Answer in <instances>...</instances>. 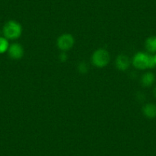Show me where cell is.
<instances>
[{
    "label": "cell",
    "mask_w": 156,
    "mask_h": 156,
    "mask_svg": "<svg viewBox=\"0 0 156 156\" xmlns=\"http://www.w3.org/2000/svg\"><path fill=\"white\" fill-rule=\"evenodd\" d=\"M133 64L134 67L139 70H145L155 67L154 57L145 52H137L133 58Z\"/></svg>",
    "instance_id": "1"
},
{
    "label": "cell",
    "mask_w": 156,
    "mask_h": 156,
    "mask_svg": "<svg viewBox=\"0 0 156 156\" xmlns=\"http://www.w3.org/2000/svg\"><path fill=\"white\" fill-rule=\"evenodd\" d=\"M22 27L20 23L14 20H10L4 25L2 28L3 36L8 40H16L21 37Z\"/></svg>",
    "instance_id": "2"
},
{
    "label": "cell",
    "mask_w": 156,
    "mask_h": 156,
    "mask_svg": "<svg viewBox=\"0 0 156 156\" xmlns=\"http://www.w3.org/2000/svg\"><path fill=\"white\" fill-rule=\"evenodd\" d=\"M110 61L109 52L103 48L97 49L92 55V63L95 67H104L107 65Z\"/></svg>",
    "instance_id": "3"
},
{
    "label": "cell",
    "mask_w": 156,
    "mask_h": 156,
    "mask_svg": "<svg viewBox=\"0 0 156 156\" xmlns=\"http://www.w3.org/2000/svg\"><path fill=\"white\" fill-rule=\"evenodd\" d=\"M74 44V38L70 34H63L58 37L57 40V46L62 51H67L73 48Z\"/></svg>",
    "instance_id": "4"
},
{
    "label": "cell",
    "mask_w": 156,
    "mask_h": 156,
    "mask_svg": "<svg viewBox=\"0 0 156 156\" xmlns=\"http://www.w3.org/2000/svg\"><path fill=\"white\" fill-rule=\"evenodd\" d=\"M8 55L12 59H21L24 55L23 48L19 43H13V44L9 45L8 50Z\"/></svg>",
    "instance_id": "5"
},
{
    "label": "cell",
    "mask_w": 156,
    "mask_h": 156,
    "mask_svg": "<svg viewBox=\"0 0 156 156\" xmlns=\"http://www.w3.org/2000/svg\"><path fill=\"white\" fill-rule=\"evenodd\" d=\"M115 66L118 70H122V71H125L126 70H127L129 67V60L128 57L124 55H119L115 61Z\"/></svg>",
    "instance_id": "6"
},
{
    "label": "cell",
    "mask_w": 156,
    "mask_h": 156,
    "mask_svg": "<svg viewBox=\"0 0 156 156\" xmlns=\"http://www.w3.org/2000/svg\"><path fill=\"white\" fill-rule=\"evenodd\" d=\"M143 114L149 119H153L156 117V105L153 103H147L142 109Z\"/></svg>",
    "instance_id": "7"
},
{
    "label": "cell",
    "mask_w": 156,
    "mask_h": 156,
    "mask_svg": "<svg viewBox=\"0 0 156 156\" xmlns=\"http://www.w3.org/2000/svg\"><path fill=\"white\" fill-rule=\"evenodd\" d=\"M145 47L148 53H156V36L148 37L145 41Z\"/></svg>",
    "instance_id": "8"
},
{
    "label": "cell",
    "mask_w": 156,
    "mask_h": 156,
    "mask_svg": "<svg viewBox=\"0 0 156 156\" xmlns=\"http://www.w3.org/2000/svg\"><path fill=\"white\" fill-rule=\"evenodd\" d=\"M155 80V76L151 72H146L144 73L141 79V83L144 87H151Z\"/></svg>",
    "instance_id": "9"
},
{
    "label": "cell",
    "mask_w": 156,
    "mask_h": 156,
    "mask_svg": "<svg viewBox=\"0 0 156 156\" xmlns=\"http://www.w3.org/2000/svg\"><path fill=\"white\" fill-rule=\"evenodd\" d=\"M9 45L8 39L4 36H0V54H4L8 51Z\"/></svg>",
    "instance_id": "10"
},
{
    "label": "cell",
    "mask_w": 156,
    "mask_h": 156,
    "mask_svg": "<svg viewBox=\"0 0 156 156\" xmlns=\"http://www.w3.org/2000/svg\"><path fill=\"white\" fill-rule=\"evenodd\" d=\"M78 70H79V71L82 73H87V70H88L87 65V64L83 62L80 63V64H79V66H78Z\"/></svg>",
    "instance_id": "11"
},
{
    "label": "cell",
    "mask_w": 156,
    "mask_h": 156,
    "mask_svg": "<svg viewBox=\"0 0 156 156\" xmlns=\"http://www.w3.org/2000/svg\"><path fill=\"white\" fill-rule=\"evenodd\" d=\"M59 58L61 61L64 62V61H66L67 60V55H66V53H64H64H61V55H60Z\"/></svg>",
    "instance_id": "12"
},
{
    "label": "cell",
    "mask_w": 156,
    "mask_h": 156,
    "mask_svg": "<svg viewBox=\"0 0 156 156\" xmlns=\"http://www.w3.org/2000/svg\"><path fill=\"white\" fill-rule=\"evenodd\" d=\"M153 57H154V64H155L156 65V54L154 55H153Z\"/></svg>",
    "instance_id": "13"
},
{
    "label": "cell",
    "mask_w": 156,
    "mask_h": 156,
    "mask_svg": "<svg viewBox=\"0 0 156 156\" xmlns=\"http://www.w3.org/2000/svg\"><path fill=\"white\" fill-rule=\"evenodd\" d=\"M154 97H155V98H156V87L154 88Z\"/></svg>",
    "instance_id": "14"
}]
</instances>
